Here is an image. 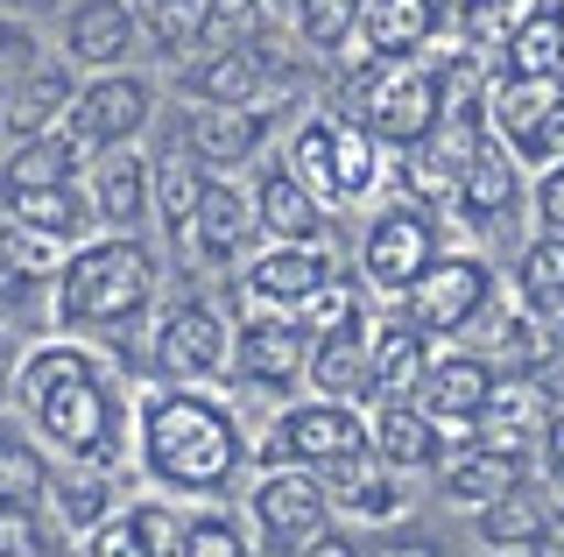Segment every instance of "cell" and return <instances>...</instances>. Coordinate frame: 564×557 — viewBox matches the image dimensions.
<instances>
[{
	"label": "cell",
	"instance_id": "59",
	"mask_svg": "<svg viewBox=\"0 0 564 557\" xmlns=\"http://www.w3.org/2000/svg\"><path fill=\"white\" fill-rule=\"evenodd\" d=\"M480 557H536V550H480Z\"/></svg>",
	"mask_w": 564,
	"mask_h": 557
},
{
	"label": "cell",
	"instance_id": "2",
	"mask_svg": "<svg viewBox=\"0 0 564 557\" xmlns=\"http://www.w3.org/2000/svg\"><path fill=\"white\" fill-rule=\"evenodd\" d=\"M134 466L170 501H219L247 466V430L234 403L205 395L198 381H170L134 403Z\"/></svg>",
	"mask_w": 564,
	"mask_h": 557
},
{
	"label": "cell",
	"instance_id": "48",
	"mask_svg": "<svg viewBox=\"0 0 564 557\" xmlns=\"http://www.w3.org/2000/svg\"><path fill=\"white\" fill-rule=\"evenodd\" d=\"M35 64H43V50H35V36H29V22H14V14H0V78H29Z\"/></svg>",
	"mask_w": 564,
	"mask_h": 557
},
{
	"label": "cell",
	"instance_id": "20",
	"mask_svg": "<svg viewBox=\"0 0 564 557\" xmlns=\"http://www.w3.org/2000/svg\"><path fill=\"white\" fill-rule=\"evenodd\" d=\"M543 424H551V395L529 368H516V374H494V403L473 430H480V445L508 451V459H529L543 445Z\"/></svg>",
	"mask_w": 564,
	"mask_h": 557
},
{
	"label": "cell",
	"instance_id": "5",
	"mask_svg": "<svg viewBox=\"0 0 564 557\" xmlns=\"http://www.w3.org/2000/svg\"><path fill=\"white\" fill-rule=\"evenodd\" d=\"M352 99L381 149H416L452 113V64H375Z\"/></svg>",
	"mask_w": 564,
	"mask_h": 557
},
{
	"label": "cell",
	"instance_id": "46",
	"mask_svg": "<svg viewBox=\"0 0 564 557\" xmlns=\"http://www.w3.org/2000/svg\"><path fill=\"white\" fill-rule=\"evenodd\" d=\"M128 522H134V536H141V544H149L155 557H176V550H184V515H176L163 494L128 501Z\"/></svg>",
	"mask_w": 564,
	"mask_h": 557
},
{
	"label": "cell",
	"instance_id": "52",
	"mask_svg": "<svg viewBox=\"0 0 564 557\" xmlns=\"http://www.w3.org/2000/svg\"><path fill=\"white\" fill-rule=\"evenodd\" d=\"M557 155H564V99H557V113H551V120H543V142H536V163H529V170H543V163H557Z\"/></svg>",
	"mask_w": 564,
	"mask_h": 557
},
{
	"label": "cell",
	"instance_id": "33",
	"mask_svg": "<svg viewBox=\"0 0 564 557\" xmlns=\"http://www.w3.org/2000/svg\"><path fill=\"white\" fill-rule=\"evenodd\" d=\"M205 177H212V170H205L184 142H170V149L149 163L155 219H163V233H170V240H184V233H191V219H198V198H205Z\"/></svg>",
	"mask_w": 564,
	"mask_h": 557
},
{
	"label": "cell",
	"instance_id": "32",
	"mask_svg": "<svg viewBox=\"0 0 564 557\" xmlns=\"http://www.w3.org/2000/svg\"><path fill=\"white\" fill-rule=\"evenodd\" d=\"M381 184V142L367 134L360 113H332V190L325 205H360Z\"/></svg>",
	"mask_w": 564,
	"mask_h": 557
},
{
	"label": "cell",
	"instance_id": "53",
	"mask_svg": "<svg viewBox=\"0 0 564 557\" xmlns=\"http://www.w3.org/2000/svg\"><path fill=\"white\" fill-rule=\"evenodd\" d=\"M367 557H445V550H437L431 536H388V544H375Z\"/></svg>",
	"mask_w": 564,
	"mask_h": 557
},
{
	"label": "cell",
	"instance_id": "25",
	"mask_svg": "<svg viewBox=\"0 0 564 557\" xmlns=\"http://www.w3.org/2000/svg\"><path fill=\"white\" fill-rule=\"evenodd\" d=\"M78 72L70 64H35L29 78H14L8 85V99H0V128L14 134V142H29V134H50V128H64L70 120V99H78Z\"/></svg>",
	"mask_w": 564,
	"mask_h": 557
},
{
	"label": "cell",
	"instance_id": "58",
	"mask_svg": "<svg viewBox=\"0 0 564 557\" xmlns=\"http://www.w3.org/2000/svg\"><path fill=\"white\" fill-rule=\"evenodd\" d=\"M445 8H452V14H480L487 0H445Z\"/></svg>",
	"mask_w": 564,
	"mask_h": 557
},
{
	"label": "cell",
	"instance_id": "45",
	"mask_svg": "<svg viewBox=\"0 0 564 557\" xmlns=\"http://www.w3.org/2000/svg\"><path fill=\"white\" fill-rule=\"evenodd\" d=\"M261 36V0H205V50H234V43H254Z\"/></svg>",
	"mask_w": 564,
	"mask_h": 557
},
{
	"label": "cell",
	"instance_id": "50",
	"mask_svg": "<svg viewBox=\"0 0 564 557\" xmlns=\"http://www.w3.org/2000/svg\"><path fill=\"white\" fill-rule=\"evenodd\" d=\"M296 557H367V550H360V544H352V536H346V529H317V536H311V544H304V550H296Z\"/></svg>",
	"mask_w": 564,
	"mask_h": 557
},
{
	"label": "cell",
	"instance_id": "49",
	"mask_svg": "<svg viewBox=\"0 0 564 557\" xmlns=\"http://www.w3.org/2000/svg\"><path fill=\"white\" fill-rule=\"evenodd\" d=\"M536 219H543V233H564V155L536 170Z\"/></svg>",
	"mask_w": 564,
	"mask_h": 557
},
{
	"label": "cell",
	"instance_id": "19",
	"mask_svg": "<svg viewBox=\"0 0 564 557\" xmlns=\"http://www.w3.org/2000/svg\"><path fill=\"white\" fill-rule=\"evenodd\" d=\"M85 198H93L99 226H113V233H128L155 212V184H149V155L134 142L128 149H99L85 155Z\"/></svg>",
	"mask_w": 564,
	"mask_h": 557
},
{
	"label": "cell",
	"instance_id": "15",
	"mask_svg": "<svg viewBox=\"0 0 564 557\" xmlns=\"http://www.w3.org/2000/svg\"><path fill=\"white\" fill-rule=\"evenodd\" d=\"M557 99H564V72H501V78H487V128L522 155V170L536 163L543 120L557 113Z\"/></svg>",
	"mask_w": 564,
	"mask_h": 557
},
{
	"label": "cell",
	"instance_id": "12",
	"mask_svg": "<svg viewBox=\"0 0 564 557\" xmlns=\"http://www.w3.org/2000/svg\"><path fill=\"white\" fill-rule=\"evenodd\" d=\"M275 430H282L290 466H311V473H332V466L375 451V438H367V409L360 403H325V395L290 403V409L275 416Z\"/></svg>",
	"mask_w": 564,
	"mask_h": 557
},
{
	"label": "cell",
	"instance_id": "51",
	"mask_svg": "<svg viewBox=\"0 0 564 557\" xmlns=\"http://www.w3.org/2000/svg\"><path fill=\"white\" fill-rule=\"evenodd\" d=\"M529 374L543 381V395H551V403H564V346H551V353H543V360H536Z\"/></svg>",
	"mask_w": 564,
	"mask_h": 557
},
{
	"label": "cell",
	"instance_id": "34",
	"mask_svg": "<svg viewBox=\"0 0 564 557\" xmlns=\"http://www.w3.org/2000/svg\"><path fill=\"white\" fill-rule=\"evenodd\" d=\"M445 501H458V509H487V501L516 494L522 487V459H508V451H494L473 438L466 451H445Z\"/></svg>",
	"mask_w": 564,
	"mask_h": 557
},
{
	"label": "cell",
	"instance_id": "55",
	"mask_svg": "<svg viewBox=\"0 0 564 557\" xmlns=\"http://www.w3.org/2000/svg\"><path fill=\"white\" fill-rule=\"evenodd\" d=\"M543 466H551V473L564 480V409L551 416V424H543Z\"/></svg>",
	"mask_w": 564,
	"mask_h": 557
},
{
	"label": "cell",
	"instance_id": "7",
	"mask_svg": "<svg viewBox=\"0 0 564 557\" xmlns=\"http://www.w3.org/2000/svg\"><path fill=\"white\" fill-rule=\"evenodd\" d=\"M247 515H254V536L261 550H304L317 529H325L332 515V487L325 473H311V466H269V473L254 480V494H247Z\"/></svg>",
	"mask_w": 564,
	"mask_h": 557
},
{
	"label": "cell",
	"instance_id": "22",
	"mask_svg": "<svg viewBox=\"0 0 564 557\" xmlns=\"http://www.w3.org/2000/svg\"><path fill=\"white\" fill-rule=\"evenodd\" d=\"M416 403L437 416L445 430H466V424H480L487 403H494V360L487 353H437L431 360V374H423V389H416Z\"/></svg>",
	"mask_w": 564,
	"mask_h": 557
},
{
	"label": "cell",
	"instance_id": "30",
	"mask_svg": "<svg viewBox=\"0 0 564 557\" xmlns=\"http://www.w3.org/2000/svg\"><path fill=\"white\" fill-rule=\"evenodd\" d=\"M43 494H50V515H57L70 536H93L99 522H113L128 509V501L113 494V473H106V466H50Z\"/></svg>",
	"mask_w": 564,
	"mask_h": 557
},
{
	"label": "cell",
	"instance_id": "47",
	"mask_svg": "<svg viewBox=\"0 0 564 557\" xmlns=\"http://www.w3.org/2000/svg\"><path fill=\"white\" fill-rule=\"evenodd\" d=\"M78 557H155L149 544L134 536V522H128V509H120L113 522H99L93 536H78Z\"/></svg>",
	"mask_w": 564,
	"mask_h": 557
},
{
	"label": "cell",
	"instance_id": "42",
	"mask_svg": "<svg viewBox=\"0 0 564 557\" xmlns=\"http://www.w3.org/2000/svg\"><path fill=\"white\" fill-rule=\"evenodd\" d=\"M43 487H50L43 438L0 416V494H35V501H43Z\"/></svg>",
	"mask_w": 564,
	"mask_h": 557
},
{
	"label": "cell",
	"instance_id": "26",
	"mask_svg": "<svg viewBox=\"0 0 564 557\" xmlns=\"http://www.w3.org/2000/svg\"><path fill=\"white\" fill-rule=\"evenodd\" d=\"M367 438H375V459L395 466V473H416V466H437V459H445V424H437L416 395H402V403H375V416H367Z\"/></svg>",
	"mask_w": 564,
	"mask_h": 557
},
{
	"label": "cell",
	"instance_id": "57",
	"mask_svg": "<svg viewBox=\"0 0 564 557\" xmlns=\"http://www.w3.org/2000/svg\"><path fill=\"white\" fill-rule=\"evenodd\" d=\"M536 544H551V550H564V509H551V522H543V536Z\"/></svg>",
	"mask_w": 564,
	"mask_h": 557
},
{
	"label": "cell",
	"instance_id": "10",
	"mask_svg": "<svg viewBox=\"0 0 564 557\" xmlns=\"http://www.w3.org/2000/svg\"><path fill=\"white\" fill-rule=\"evenodd\" d=\"M226 374H234L240 389L269 395V403H290L311 374V332L296 318H282V310H254L234 332V368Z\"/></svg>",
	"mask_w": 564,
	"mask_h": 557
},
{
	"label": "cell",
	"instance_id": "13",
	"mask_svg": "<svg viewBox=\"0 0 564 557\" xmlns=\"http://www.w3.org/2000/svg\"><path fill=\"white\" fill-rule=\"evenodd\" d=\"M332 275H339V269H332L325 248H261L240 269V304H247V318H254V310H282V318H296V310L311 304V290H325Z\"/></svg>",
	"mask_w": 564,
	"mask_h": 557
},
{
	"label": "cell",
	"instance_id": "28",
	"mask_svg": "<svg viewBox=\"0 0 564 557\" xmlns=\"http://www.w3.org/2000/svg\"><path fill=\"white\" fill-rule=\"evenodd\" d=\"M367 346H375V395L367 403H402V395L423 389V374H431L437 346L423 325L395 318V325H367Z\"/></svg>",
	"mask_w": 564,
	"mask_h": 557
},
{
	"label": "cell",
	"instance_id": "38",
	"mask_svg": "<svg viewBox=\"0 0 564 557\" xmlns=\"http://www.w3.org/2000/svg\"><path fill=\"white\" fill-rule=\"evenodd\" d=\"M360 14H367V0H290L296 43L311 57H339V50L360 43Z\"/></svg>",
	"mask_w": 564,
	"mask_h": 557
},
{
	"label": "cell",
	"instance_id": "31",
	"mask_svg": "<svg viewBox=\"0 0 564 557\" xmlns=\"http://www.w3.org/2000/svg\"><path fill=\"white\" fill-rule=\"evenodd\" d=\"M325 487H332V509H339V515H360V522H395L402 515V473H395V466H381L375 451L332 466Z\"/></svg>",
	"mask_w": 564,
	"mask_h": 557
},
{
	"label": "cell",
	"instance_id": "41",
	"mask_svg": "<svg viewBox=\"0 0 564 557\" xmlns=\"http://www.w3.org/2000/svg\"><path fill=\"white\" fill-rule=\"evenodd\" d=\"M296 325H304L311 339L360 332V325H367V290H360V283H346V275H332L325 290H311V304L296 310Z\"/></svg>",
	"mask_w": 564,
	"mask_h": 557
},
{
	"label": "cell",
	"instance_id": "4",
	"mask_svg": "<svg viewBox=\"0 0 564 557\" xmlns=\"http://www.w3.org/2000/svg\"><path fill=\"white\" fill-rule=\"evenodd\" d=\"M176 92H184L191 107H254V113L282 120L304 99V78H296V64H282V50L269 36H254V43H234V50L184 57Z\"/></svg>",
	"mask_w": 564,
	"mask_h": 557
},
{
	"label": "cell",
	"instance_id": "54",
	"mask_svg": "<svg viewBox=\"0 0 564 557\" xmlns=\"http://www.w3.org/2000/svg\"><path fill=\"white\" fill-rule=\"evenodd\" d=\"M70 0H0V14H14V22H43V14H64Z\"/></svg>",
	"mask_w": 564,
	"mask_h": 557
},
{
	"label": "cell",
	"instance_id": "23",
	"mask_svg": "<svg viewBox=\"0 0 564 557\" xmlns=\"http://www.w3.org/2000/svg\"><path fill=\"white\" fill-rule=\"evenodd\" d=\"M0 219L29 226V233L57 240V248H78L85 226H99L85 184H0Z\"/></svg>",
	"mask_w": 564,
	"mask_h": 557
},
{
	"label": "cell",
	"instance_id": "37",
	"mask_svg": "<svg viewBox=\"0 0 564 557\" xmlns=\"http://www.w3.org/2000/svg\"><path fill=\"white\" fill-rule=\"evenodd\" d=\"M501 72H564V8L536 0L501 43Z\"/></svg>",
	"mask_w": 564,
	"mask_h": 557
},
{
	"label": "cell",
	"instance_id": "27",
	"mask_svg": "<svg viewBox=\"0 0 564 557\" xmlns=\"http://www.w3.org/2000/svg\"><path fill=\"white\" fill-rule=\"evenodd\" d=\"M57 269H64L57 240H43V233H29V226L0 219V318H22L43 290H57Z\"/></svg>",
	"mask_w": 564,
	"mask_h": 557
},
{
	"label": "cell",
	"instance_id": "6",
	"mask_svg": "<svg viewBox=\"0 0 564 557\" xmlns=\"http://www.w3.org/2000/svg\"><path fill=\"white\" fill-rule=\"evenodd\" d=\"M437 254H445L437 248V219L423 205H381L360 226V283L381 290V297H410Z\"/></svg>",
	"mask_w": 564,
	"mask_h": 557
},
{
	"label": "cell",
	"instance_id": "11",
	"mask_svg": "<svg viewBox=\"0 0 564 557\" xmlns=\"http://www.w3.org/2000/svg\"><path fill=\"white\" fill-rule=\"evenodd\" d=\"M149 360H155L163 381H198L205 389V381H219L226 368H234V325H226L212 304L184 297V304H170L163 318H155Z\"/></svg>",
	"mask_w": 564,
	"mask_h": 557
},
{
	"label": "cell",
	"instance_id": "9",
	"mask_svg": "<svg viewBox=\"0 0 564 557\" xmlns=\"http://www.w3.org/2000/svg\"><path fill=\"white\" fill-rule=\"evenodd\" d=\"M402 310H410V325H423L431 339H458L494 310V269L480 254H437L431 269H423V283L402 297Z\"/></svg>",
	"mask_w": 564,
	"mask_h": 557
},
{
	"label": "cell",
	"instance_id": "40",
	"mask_svg": "<svg viewBox=\"0 0 564 557\" xmlns=\"http://www.w3.org/2000/svg\"><path fill=\"white\" fill-rule=\"evenodd\" d=\"M134 14H141V36H149L163 57H198V43H205V0H134Z\"/></svg>",
	"mask_w": 564,
	"mask_h": 557
},
{
	"label": "cell",
	"instance_id": "18",
	"mask_svg": "<svg viewBox=\"0 0 564 557\" xmlns=\"http://www.w3.org/2000/svg\"><path fill=\"white\" fill-rule=\"evenodd\" d=\"M261 240L254 226V198L234 184V177H205V198H198V219H191L184 248L205 261V269H234V261Z\"/></svg>",
	"mask_w": 564,
	"mask_h": 557
},
{
	"label": "cell",
	"instance_id": "3",
	"mask_svg": "<svg viewBox=\"0 0 564 557\" xmlns=\"http://www.w3.org/2000/svg\"><path fill=\"white\" fill-rule=\"evenodd\" d=\"M155 290H163V261H155L149 240L106 233V240H78L64 254L50 310H57V332L106 339V332H128L141 310L155 304Z\"/></svg>",
	"mask_w": 564,
	"mask_h": 557
},
{
	"label": "cell",
	"instance_id": "36",
	"mask_svg": "<svg viewBox=\"0 0 564 557\" xmlns=\"http://www.w3.org/2000/svg\"><path fill=\"white\" fill-rule=\"evenodd\" d=\"M78 177H85V149L70 142V128L29 134V142H14V155L0 163V184H78Z\"/></svg>",
	"mask_w": 564,
	"mask_h": 557
},
{
	"label": "cell",
	"instance_id": "24",
	"mask_svg": "<svg viewBox=\"0 0 564 557\" xmlns=\"http://www.w3.org/2000/svg\"><path fill=\"white\" fill-rule=\"evenodd\" d=\"M516 205H522V155L508 149L501 134H487V142L466 155V177H458L452 212L466 226H494V219L516 212Z\"/></svg>",
	"mask_w": 564,
	"mask_h": 557
},
{
	"label": "cell",
	"instance_id": "17",
	"mask_svg": "<svg viewBox=\"0 0 564 557\" xmlns=\"http://www.w3.org/2000/svg\"><path fill=\"white\" fill-rule=\"evenodd\" d=\"M275 120L254 113V107H184L176 113V142H184L212 177H226V170H247L269 142Z\"/></svg>",
	"mask_w": 564,
	"mask_h": 557
},
{
	"label": "cell",
	"instance_id": "14",
	"mask_svg": "<svg viewBox=\"0 0 564 557\" xmlns=\"http://www.w3.org/2000/svg\"><path fill=\"white\" fill-rule=\"evenodd\" d=\"M247 198H254V226H261L269 248H317L325 240V198L290 163H261Z\"/></svg>",
	"mask_w": 564,
	"mask_h": 557
},
{
	"label": "cell",
	"instance_id": "16",
	"mask_svg": "<svg viewBox=\"0 0 564 557\" xmlns=\"http://www.w3.org/2000/svg\"><path fill=\"white\" fill-rule=\"evenodd\" d=\"M57 43L85 72H120L141 43V14H134V0H70L57 14Z\"/></svg>",
	"mask_w": 564,
	"mask_h": 557
},
{
	"label": "cell",
	"instance_id": "29",
	"mask_svg": "<svg viewBox=\"0 0 564 557\" xmlns=\"http://www.w3.org/2000/svg\"><path fill=\"white\" fill-rule=\"evenodd\" d=\"M304 381L325 403H367V395H375V346H367V325L360 332L311 339V374Z\"/></svg>",
	"mask_w": 564,
	"mask_h": 557
},
{
	"label": "cell",
	"instance_id": "39",
	"mask_svg": "<svg viewBox=\"0 0 564 557\" xmlns=\"http://www.w3.org/2000/svg\"><path fill=\"white\" fill-rule=\"evenodd\" d=\"M543 522H551V509H543L529 487H516V494L487 501V509L473 515V529H480V544H487V550H536Z\"/></svg>",
	"mask_w": 564,
	"mask_h": 557
},
{
	"label": "cell",
	"instance_id": "56",
	"mask_svg": "<svg viewBox=\"0 0 564 557\" xmlns=\"http://www.w3.org/2000/svg\"><path fill=\"white\" fill-rule=\"evenodd\" d=\"M0 403H14V353H8V332H0Z\"/></svg>",
	"mask_w": 564,
	"mask_h": 557
},
{
	"label": "cell",
	"instance_id": "62",
	"mask_svg": "<svg viewBox=\"0 0 564 557\" xmlns=\"http://www.w3.org/2000/svg\"><path fill=\"white\" fill-rule=\"evenodd\" d=\"M261 8H269V0H261Z\"/></svg>",
	"mask_w": 564,
	"mask_h": 557
},
{
	"label": "cell",
	"instance_id": "63",
	"mask_svg": "<svg viewBox=\"0 0 564 557\" xmlns=\"http://www.w3.org/2000/svg\"><path fill=\"white\" fill-rule=\"evenodd\" d=\"M50 557H57V550H50Z\"/></svg>",
	"mask_w": 564,
	"mask_h": 557
},
{
	"label": "cell",
	"instance_id": "1",
	"mask_svg": "<svg viewBox=\"0 0 564 557\" xmlns=\"http://www.w3.org/2000/svg\"><path fill=\"white\" fill-rule=\"evenodd\" d=\"M14 403L29 430L70 466H106L113 473L134 445V403L120 389L113 360H99L78 339H43L14 360Z\"/></svg>",
	"mask_w": 564,
	"mask_h": 557
},
{
	"label": "cell",
	"instance_id": "43",
	"mask_svg": "<svg viewBox=\"0 0 564 557\" xmlns=\"http://www.w3.org/2000/svg\"><path fill=\"white\" fill-rule=\"evenodd\" d=\"M0 557H50V522L35 494H0Z\"/></svg>",
	"mask_w": 564,
	"mask_h": 557
},
{
	"label": "cell",
	"instance_id": "61",
	"mask_svg": "<svg viewBox=\"0 0 564 557\" xmlns=\"http://www.w3.org/2000/svg\"><path fill=\"white\" fill-rule=\"evenodd\" d=\"M261 557H282V550H261Z\"/></svg>",
	"mask_w": 564,
	"mask_h": 557
},
{
	"label": "cell",
	"instance_id": "35",
	"mask_svg": "<svg viewBox=\"0 0 564 557\" xmlns=\"http://www.w3.org/2000/svg\"><path fill=\"white\" fill-rule=\"evenodd\" d=\"M516 304L564 332V233H536L516 261Z\"/></svg>",
	"mask_w": 564,
	"mask_h": 557
},
{
	"label": "cell",
	"instance_id": "8",
	"mask_svg": "<svg viewBox=\"0 0 564 557\" xmlns=\"http://www.w3.org/2000/svg\"><path fill=\"white\" fill-rule=\"evenodd\" d=\"M149 120H155V85L149 78H134V72H93L78 85V99H70V142H78L85 155H99V149H128L149 134Z\"/></svg>",
	"mask_w": 564,
	"mask_h": 557
},
{
	"label": "cell",
	"instance_id": "44",
	"mask_svg": "<svg viewBox=\"0 0 564 557\" xmlns=\"http://www.w3.org/2000/svg\"><path fill=\"white\" fill-rule=\"evenodd\" d=\"M176 557H254V544H247V529L234 515L198 509V515H184V550Z\"/></svg>",
	"mask_w": 564,
	"mask_h": 557
},
{
	"label": "cell",
	"instance_id": "60",
	"mask_svg": "<svg viewBox=\"0 0 564 557\" xmlns=\"http://www.w3.org/2000/svg\"><path fill=\"white\" fill-rule=\"evenodd\" d=\"M536 557H564V550H551V544H536Z\"/></svg>",
	"mask_w": 564,
	"mask_h": 557
},
{
	"label": "cell",
	"instance_id": "21",
	"mask_svg": "<svg viewBox=\"0 0 564 557\" xmlns=\"http://www.w3.org/2000/svg\"><path fill=\"white\" fill-rule=\"evenodd\" d=\"M452 22L445 0H367L360 14V50L367 64H410L437 43V29Z\"/></svg>",
	"mask_w": 564,
	"mask_h": 557
}]
</instances>
